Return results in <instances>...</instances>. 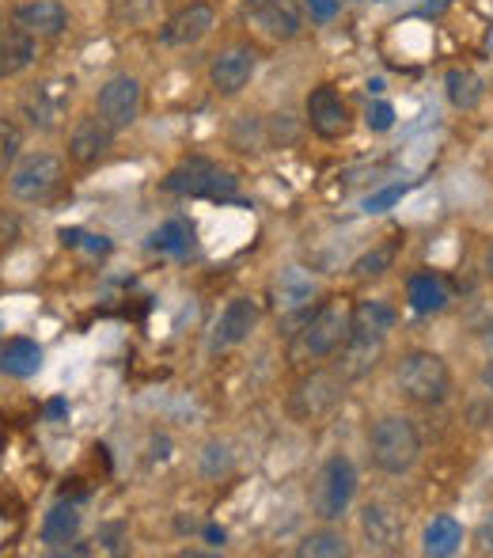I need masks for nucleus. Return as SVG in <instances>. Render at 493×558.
Listing matches in <instances>:
<instances>
[{"label":"nucleus","mask_w":493,"mask_h":558,"mask_svg":"<svg viewBox=\"0 0 493 558\" xmlns=\"http://www.w3.org/2000/svg\"><path fill=\"white\" fill-rule=\"evenodd\" d=\"M383 353V342H372V338H354L349 335V342L342 345L338 353H334V368H338L342 376H346L349 384H357L361 376H369L375 368V361H380Z\"/></svg>","instance_id":"21"},{"label":"nucleus","mask_w":493,"mask_h":558,"mask_svg":"<svg viewBox=\"0 0 493 558\" xmlns=\"http://www.w3.org/2000/svg\"><path fill=\"white\" fill-rule=\"evenodd\" d=\"M300 8L311 15V23H331L338 15V0H300Z\"/></svg>","instance_id":"38"},{"label":"nucleus","mask_w":493,"mask_h":558,"mask_svg":"<svg viewBox=\"0 0 493 558\" xmlns=\"http://www.w3.org/2000/svg\"><path fill=\"white\" fill-rule=\"evenodd\" d=\"M163 191L175 198H232L236 194V175L217 168L209 156H186L183 163L168 171Z\"/></svg>","instance_id":"7"},{"label":"nucleus","mask_w":493,"mask_h":558,"mask_svg":"<svg viewBox=\"0 0 493 558\" xmlns=\"http://www.w3.org/2000/svg\"><path fill=\"white\" fill-rule=\"evenodd\" d=\"M65 183V163L53 153H30L20 156V163L8 175V194L23 206H38V202H50L53 194Z\"/></svg>","instance_id":"6"},{"label":"nucleus","mask_w":493,"mask_h":558,"mask_svg":"<svg viewBox=\"0 0 493 558\" xmlns=\"http://www.w3.org/2000/svg\"><path fill=\"white\" fill-rule=\"evenodd\" d=\"M201 536H206L213 547H224V529H217V524H206V532H201Z\"/></svg>","instance_id":"41"},{"label":"nucleus","mask_w":493,"mask_h":558,"mask_svg":"<svg viewBox=\"0 0 493 558\" xmlns=\"http://www.w3.org/2000/svg\"><path fill=\"white\" fill-rule=\"evenodd\" d=\"M266 137H270V145H293L300 133H296L293 125V114H270L266 118Z\"/></svg>","instance_id":"32"},{"label":"nucleus","mask_w":493,"mask_h":558,"mask_svg":"<svg viewBox=\"0 0 493 558\" xmlns=\"http://www.w3.org/2000/svg\"><path fill=\"white\" fill-rule=\"evenodd\" d=\"M96 114L103 118L111 130H130L133 122L140 118V84H137V76H130V73H119V76H111V81L99 88V96H96Z\"/></svg>","instance_id":"12"},{"label":"nucleus","mask_w":493,"mask_h":558,"mask_svg":"<svg viewBox=\"0 0 493 558\" xmlns=\"http://www.w3.org/2000/svg\"><path fill=\"white\" fill-rule=\"evenodd\" d=\"M361 536L372 555H398L406 539V524L391 506L369 501V506L361 509Z\"/></svg>","instance_id":"14"},{"label":"nucleus","mask_w":493,"mask_h":558,"mask_svg":"<svg viewBox=\"0 0 493 558\" xmlns=\"http://www.w3.org/2000/svg\"><path fill=\"white\" fill-rule=\"evenodd\" d=\"M258 319H262V312H258V304L250 301V296H236V301L224 304L221 319H217V335H213V342L221 345V350H229V345L247 342L250 331H255V327H258Z\"/></svg>","instance_id":"18"},{"label":"nucleus","mask_w":493,"mask_h":558,"mask_svg":"<svg viewBox=\"0 0 493 558\" xmlns=\"http://www.w3.org/2000/svg\"><path fill=\"white\" fill-rule=\"evenodd\" d=\"M391 266H395V243H380V247L365 251L361 258H354V266H349V278H354V281H380Z\"/></svg>","instance_id":"29"},{"label":"nucleus","mask_w":493,"mask_h":558,"mask_svg":"<svg viewBox=\"0 0 493 558\" xmlns=\"http://www.w3.org/2000/svg\"><path fill=\"white\" fill-rule=\"evenodd\" d=\"M464 547V524L452 513H436L433 521L426 524V536H421V551L433 558H448Z\"/></svg>","instance_id":"24"},{"label":"nucleus","mask_w":493,"mask_h":558,"mask_svg":"<svg viewBox=\"0 0 493 558\" xmlns=\"http://www.w3.org/2000/svg\"><path fill=\"white\" fill-rule=\"evenodd\" d=\"M395 380L403 399H410L414 407H441L452 396V368L433 350L403 353V361L395 368Z\"/></svg>","instance_id":"4"},{"label":"nucleus","mask_w":493,"mask_h":558,"mask_svg":"<svg viewBox=\"0 0 493 558\" xmlns=\"http://www.w3.org/2000/svg\"><path fill=\"white\" fill-rule=\"evenodd\" d=\"M61 243H65V247L99 251V255H107V251H111V243H107L103 235H88V232H81V228H61Z\"/></svg>","instance_id":"33"},{"label":"nucleus","mask_w":493,"mask_h":558,"mask_svg":"<svg viewBox=\"0 0 493 558\" xmlns=\"http://www.w3.org/2000/svg\"><path fill=\"white\" fill-rule=\"evenodd\" d=\"M346 555H349V539L342 532H334L331 524L304 536L300 547H296V558H346Z\"/></svg>","instance_id":"28"},{"label":"nucleus","mask_w":493,"mask_h":558,"mask_svg":"<svg viewBox=\"0 0 493 558\" xmlns=\"http://www.w3.org/2000/svg\"><path fill=\"white\" fill-rule=\"evenodd\" d=\"M406 191H410V183H395V186H387V191H380V194H372L369 202H365V209L369 214H387L395 202H403L406 198Z\"/></svg>","instance_id":"36"},{"label":"nucleus","mask_w":493,"mask_h":558,"mask_svg":"<svg viewBox=\"0 0 493 558\" xmlns=\"http://www.w3.org/2000/svg\"><path fill=\"white\" fill-rule=\"evenodd\" d=\"M471 544H474V555L493 558V513H486V517L479 521V529H474Z\"/></svg>","instance_id":"37"},{"label":"nucleus","mask_w":493,"mask_h":558,"mask_svg":"<svg viewBox=\"0 0 493 558\" xmlns=\"http://www.w3.org/2000/svg\"><path fill=\"white\" fill-rule=\"evenodd\" d=\"M444 96H448V104L456 111H474L482 104V96H486V84H482V76L474 69L456 65L444 73Z\"/></svg>","instance_id":"23"},{"label":"nucleus","mask_w":493,"mask_h":558,"mask_svg":"<svg viewBox=\"0 0 493 558\" xmlns=\"http://www.w3.org/2000/svg\"><path fill=\"white\" fill-rule=\"evenodd\" d=\"M38 58V38L27 35V31L12 27V31H0V81L8 76H20L23 69H30Z\"/></svg>","instance_id":"20"},{"label":"nucleus","mask_w":493,"mask_h":558,"mask_svg":"<svg viewBox=\"0 0 493 558\" xmlns=\"http://www.w3.org/2000/svg\"><path fill=\"white\" fill-rule=\"evenodd\" d=\"M369 460L383 475H406L421 460V434L406 414H383L369 429Z\"/></svg>","instance_id":"3"},{"label":"nucleus","mask_w":493,"mask_h":558,"mask_svg":"<svg viewBox=\"0 0 493 558\" xmlns=\"http://www.w3.org/2000/svg\"><path fill=\"white\" fill-rule=\"evenodd\" d=\"M232 463H236V460H232L229 445H221V441H209L206 448H201V456H198V468H201V475H206V478L229 475Z\"/></svg>","instance_id":"31"},{"label":"nucleus","mask_w":493,"mask_h":558,"mask_svg":"<svg viewBox=\"0 0 493 558\" xmlns=\"http://www.w3.org/2000/svg\"><path fill=\"white\" fill-rule=\"evenodd\" d=\"M406 304H410V312H418V316H436V312H444L452 304L448 281L433 270L410 274V278H406Z\"/></svg>","instance_id":"19"},{"label":"nucleus","mask_w":493,"mask_h":558,"mask_svg":"<svg viewBox=\"0 0 493 558\" xmlns=\"http://www.w3.org/2000/svg\"><path fill=\"white\" fill-rule=\"evenodd\" d=\"M258 73V53L250 46L236 43V46H224V50L213 53L209 61V88L217 96H239Z\"/></svg>","instance_id":"11"},{"label":"nucleus","mask_w":493,"mask_h":558,"mask_svg":"<svg viewBox=\"0 0 493 558\" xmlns=\"http://www.w3.org/2000/svg\"><path fill=\"white\" fill-rule=\"evenodd\" d=\"M114 137H119V130H111L99 114L76 118V125L69 130V160L81 163V168H91V163H99L111 153Z\"/></svg>","instance_id":"15"},{"label":"nucleus","mask_w":493,"mask_h":558,"mask_svg":"<svg viewBox=\"0 0 493 558\" xmlns=\"http://www.w3.org/2000/svg\"><path fill=\"white\" fill-rule=\"evenodd\" d=\"M247 23L270 43H293L304 31V8L300 0H250Z\"/></svg>","instance_id":"10"},{"label":"nucleus","mask_w":493,"mask_h":558,"mask_svg":"<svg viewBox=\"0 0 493 558\" xmlns=\"http://www.w3.org/2000/svg\"><path fill=\"white\" fill-rule=\"evenodd\" d=\"M316 293H319L316 278H311L308 270H300V266H285V270H281L278 278H273V286H270L273 308H278L281 316H288V312L311 308Z\"/></svg>","instance_id":"17"},{"label":"nucleus","mask_w":493,"mask_h":558,"mask_svg":"<svg viewBox=\"0 0 493 558\" xmlns=\"http://www.w3.org/2000/svg\"><path fill=\"white\" fill-rule=\"evenodd\" d=\"M152 251H160V255H190L194 251V225L186 221V217H171V221H163L160 228L152 232Z\"/></svg>","instance_id":"27"},{"label":"nucleus","mask_w":493,"mask_h":558,"mask_svg":"<svg viewBox=\"0 0 493 558\" xmlns=\"http://www.w3.org/2000/svg\"><path fill=\"white\" fill-rule=\"evenodd\" d=\"M20 235H23L20 214H12V209L0 206V255H4V251H12L15 243H20Z\"/></svg>","instance_id":"34"},{"label":"nucleus","mask_w":493,"mask_h":558,"mask_svg":"<svg viewBox=\"0 0 493 558\" xmlns=\"http://www.w3.org/2000/svg\"><path fill=\"white\" fill-rule=\"evenodd\" d=\"M0 368L15 380H30L42 368V345L30 342V338H8L4 350H0Z\"/></svg>","instance_id":"25"},{"label":"nucleus","mask_w":493,"mask_h":558,"mask_svg":"<svg viewBox=\"0 0 493 558\" xmlns=\"http://www.w3.org/2000/svg\"><path fill=\"white\" fill-rule=\"evenodd\" d=\"M482 266H486V278L493 281V243L486 247V258H482Z\"/></svg>","instance_id":"43"},{"label":"nucleus","mask_w":493,"mask_h":558,"mask_svg":"<svg viewBox=\"0 0 493 558\" xmlns=\"http://www.w3.org/2000/svg\"><path fill=\"white\" fill-rule=\"evenodd\" d=\"M365 125H369L372 133H387L391 125H395V107L375 99V104H369V111H365Z\"/></svg>","instance_id":"35"},{"label":"nucleus","mask_w":493,"mask_h":558,"mask_svg":"<svg viewBox=\"0 0 493 558\" xmlns=\"http://www.w3.org/2000/svg\"><path fill=\"white\" fill-rule=\"evenodd\" d=\"M81 532V506L76 501H58L50 513L42 517V544L46 547H65Z\"/></svg>","instance_id":"26"},{"label":"nucleus","mask_w":493,"mask_h":558,"mask_svg":"<svg viewBox=\"0 0 493 558\" xmlns=\"http://www.w3.org/2000/svg\"><path fill=\"white\" fill-rule=\"evenodd\" d=\"M482 345H486V353H493V319L482 327Z\"/></svg>","instance_id":"42"},{"label":"nucleus","mask_w":493,"mask_h":558,"mask_svg":"<svg viewBox=\"0 0 493 558\" xmlns=\"http://www.w3.org/2000/svg\"><path fill=\"white\" fill-rule=\"evenodd\" d=\"M65 411H69L65 399H50V403H46V418H61Z\"/></svg>","instance_id":"40"},{"label":"nucleus","mask_w":493,"mask_h":558,"mask_svg":"<svg viewBox=\"0 0 493 558\" xmlns=\"http://www.w3.org/2000/svg\"><path fill=\"white\" fill-rule=\"evenodd\" d=\"M12 27L35 38H58L69 27V8L61 0H23L12 8Z\"/></svg>","instance_id":"16"},{"label":"nucleus","mask_w":493,"mask_h":558,"mask_svg":"<svg viewBox=\"0 0 493 558\" xmlns=\"http://www.w3.org/2000/svg\"><path fill=\"white\" fill-rule=\"evenodd\" d=\"M479 384H482V391H486V396L493 399V353H490L486 365L479 368Z\"/></svg>","instance_id":"39"},{"label":"nucleus","mask_w":493,"mask_h":558,"mask_svg":"<svg viewBox=\"0 0 493 558\" xmlns=\"http://www.w3.org/2000/svg\"><path fill=\"white\" fill-rule=\"evenodd\" d=\"M73 88H76L73 76H50V81L30 84L20 99V111L27 118L30 130H42V133L58 130L69 104H73Z\"/></svg>","instance_id":"8"},{"label":"nucleus","mask_w":493,"mask_h":558,"mask_svg":"<svg viewBox=\"0 0 493 558\" xmlns=\"http://www.w3.org/2000/svg\"><path fill=\"white\" fill-rule=\"evenodd\" d=\"M209 4H213V0H209Z\"/></svg>","instance_id":"44"},{"label":"nucleus","mask_w":493,"mask_h":558,"mask_svg":"<svg viewBox=\"0 0 493 558\" xmlns=\"http://www.w3.org/2000/svg\"><path fill=\"white\" fill-rule=\"evenodd\" d=\"M357 498V468L349 456L334 452L319 463L316 478H311V490H308V501H311V513L319 517L323 524H338L342 517L349 513Z\"/></svg>","instance_id":"5"},{"label":"nucleus","mask_w":493,"mask_h":558,"mask_svg":"<svg viewBox=\"0 0 493 558\" xmlns=\"http://www.w3.org/2000/svg\"><path fill=\"white\" fill-rule=\"evenodd\" d=\"M398 312L387 301H357L354 304V338H372V342H387V335L395 331Z\"/></svg>","instance_id":"22"},{"label":"nucleus","mask_w":493,"mask_h":558,"mask_svg":"<svg viewBox=\"0 0 493 558\" xmlns=\"http://www.w3.org/2000/svg\"><path fill=\"white\" fill-rule=\"evenodd\" d=\"M23 156V130L12 118H0V179L12 175V168Z\"/></svg>","instance_id":"30"},{"label":"nucleus","mask_w":493,"mask_h":558,"mask_svg":"<svg viewBox=\"0 0 493 558\" xmlns=\"http://www.w3.org/2000/svg\"><path fill=\"white\" fill-rule=\"evenodd\" d=\"M346 391H349V380L334 365H326V361L323 365L304 368L300 380L293 384V391H288V399H285L288 418L300 422V426H311V422L338 411Z\"/></svg>","instance_id":"2"},{"label":"nucleus","mask_w":493,"mask_h":558,"mask_svg":"<svg viewBox=\"0 0 493 558\" xmlns=\"http://www.w3.org/2000/svg\"><path fill=\"white\" fill-rule=\"evenodd\" d=\"M304 122L316 137L338 141L349 133V104L342 99V92L334 84H319L304 99Z\"/></svg>","instance_id":"9"},{"label":"nucleus","mask_w":493,"mask_h":558,"mask_svg":"<svg viewBox=\"0 0 493 558\" xmlns=\"http://www.w3.org/2000/svg\"><path fill=\"white\" fill-rule=\"evenodd\" d=\"M354 331V304L346 296H326L316 312L300 324V331L288 338V361L296 368H311L331 361Z\"/></svg>","instance_id":"1"},{"label":"nucleus","mask_w":493,"mask_h":558,"mask_svg":"<svg viewBox=\"0 0 493 558\" xmlns=\"http://www.w3.org/2000/svg\"><path fill=\"white\" fill-rule=\"evenodd\" d=\"M213 23H217L213 4H209V0H190V4H183L160 27V46H168V50H186V46H198L201 38L213 31Z\"/></svg>","instance_id":"13"}]
</instances>
